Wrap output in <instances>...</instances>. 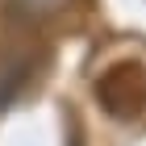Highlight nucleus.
I'll return each mask as SVG.
<instances>
[{
  "label": "nucleus",
  "mask_w": 146,
  "mask_h": 146,
  "mask_svg": "<svg viewBox=\"0 0 146 146\" xmlns=\"http://www.w3.org/2000/svg\"><path fill=\"white\" fill-rule=\"evenodd\" d=\"M104 84H113V88L121 84V92H100L104 104H109V113L129 117V113H142V109H146V67H138V63L113 67Z\"/></svg>",
  "instance_id": "nucleus-1"
},
{
  "label": "nucleus",
  "mask_w": 146,
  "mask_h": 146,
  "mask_svg": "<svg viewBox=\"0 0 146 146\" xmlns=\"http://www.w3.org/2000/svg\"><path fill=\"white\" fill-rule=\"evenodd\" d=\"M71 0H13V9L25 13L29 21H46V17H58Z\"/></svg>",
  "instance_id": "nucleus-2"
},
{
  "label": "nucleus",
  "mask_w": 146,
  "mask_h": 146,
  "mask_svg": "<svg viewBox=\"0 0 146 146\" xmlns=\"http://www.w3.org/2000/svg\"><path fill=\"white\" fill-rule=\"evenodd\" d=\"M17 79H21V71H17V67H0V109H4V100L13 96Z\"/></svg>",
  "instance_id": "nucleus-3"
}]
</instances>
